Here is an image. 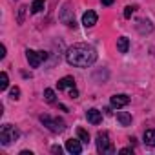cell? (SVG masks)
<instances>
[{
    "label": "cell",
    "mask_w": 155,
    "mask_h": 155,
    "mask_svg": "<svg viewBox=\"0 0 155 155\" xmlns=\"http://www.w3.org/2000/svg\"><path fill=\"white\" fill-rule=\"evenodd\" d=\"M66 60H68V64H71L75 68H88V66L95 64L97 51L88 44H75L68 49Z\"/></svg>",
    "instance_id": "obj_1"
},
{
    "label": "cell",
    "mask_w": 155,
    "mask_h": 155,
    "mask_svg": "<svg viewBox=\"0 0 155 155\" xmlns=\"http://www.w3.org/2000/svg\"><path fill=\"white\" fill-rule=\"evenodd\" d=\"M18 137H20V131L15 126H11V124H4L2 130H0V142H2L4 146H9Z\"/></svg>",
    "instance_id": "obj_2"
},
{
    "label": "cell",
    "mask_w": 155,
    "mask_h": 155,
    "mask_svg": "<svg viewBox=\"0 0 155 155\" xmlns=\"http://www.w3.org/2000/svg\"><path fill=\"white\" fill-rule=\"evenodd\" d=\"M40 122L49 130V131H53V133H60V131H64V120L62 119H53V117H49V115H40Z\"/></svg>",
    "instance_id": "obj_3"
},
{
    "label": "cell",
    "mask_w": 155,
    "mask_h": 155,
    "mask_svg": "<svg viewBox=\"0 0 155 155\" xmlns=\"http://www.w3.org/2000/svg\"><path fill=\"white\" fill-rule=\"evenodd\" d=\"M97 151L99 153H115V148L108 137V133H99L97 135Z\"/></svg>",
    "instance_id": "obj_4"
},
{
    "label": "cell",
    "mask_w": 155,
    "mask_h": 155,
    "mask_svg": "<svg viewBox=\"0 0 155 155\" xmlns=\"http://www.w3.org/2000/svg\"><path fill=\"white\" fill-rule=\"evenodd\" d=\"M26 58H28V62H29V66H31V68H38V66H40V62L48 58V53H46V51L28 49V51H26Z\"/></svg>",
    "instance_id": "obj_5"
},
{
    "label": "cell",
    "mask_w": 155,
    "mask_h": 155,
    "mask_svg": "<svg viewBox=\"0 0 155 155\" xmlns=\"http://www.w3.org/2000/svg\"><path fill=\"white\" fill-rule=\"evenodd\" d=\"M128 104H130V97L124 95V93H119V95H113L111 97V106L117 108V110H120V108H124Z\"/></svg>",
    "instance_id": "obj_6"
},
{
    "label": "cell",
    "mask_w": 155,
    "mask_h": 155,
    "mask_svg": "<svg viewBox=\"0 0 155 155\" xmlns=\"http://www.w3.org/2000/svg\"><path fill=\"white\" fill-rule=\"evenodd\" d=\"M82 140H77V139H68L66 140V150L69 151V153H75V155H79L81 151H82V144H81Z\"/></svg>",
    "instance_id": "obj_7"
},
{
    "label": "cell",
    "mask_w": 155,
    "mask_h": 155,
    "mask_svg": "<svg viewBox=\"0 0 155 155\" xmlns=\"http://www.w3.org/2000/svg\"><path fill=\"white\" fill-rule=\"evenodd\" d=\"M82 24H84L86 28H93V26L97 24V13L91 11V9H88V11L82 15Z\"/></svg>",
    "instance_id": "obj_8"
},
{
    "label": "cell",
    "mask_w": 155,
    "mask_h": 155,
    "mask_svg": "<svg viewBox=\"0 0 155 155\" xmlns=\"http://www.w3.org/2000/svg\"><path fill=\"white\" fill-rule=\"evenodd\" d=\"M86 119H88L90 124H101V120H102V113H101L99 110L91 108V110L86 111Z\"/></svg>",
    "instance_id": "obj_9"
},
{
    "label": "cell",
    "mask_w": 155,
    "mask_h": 155,
    "mask_svg": "<svg viewBox=\"0 0 155 155\" xmlns=\"http://www.w3.org/2000/svg\"><path fill=\"white\" fill-rule=\"evenodd\" d=\"M57 88L58 90H71V88H75V79L73 77H64V79H60L57 82Z\"/></svg>",
    "instance_id": "obj_10"
},
{
    "label": "cell",
    "mask_w": 155,
    "mask_h": 155,
    "mask_svg": "<svg viewBox=\"0 0 155 155\" xmlns=\"http://www.w3.org/2000/svg\"><path fill=\"white\" fill-rule=\"evenodd\" d=\"M117 120L120 122V126H130L131 124V115L128 111H117Z\"/></svg>",
    "instance_id": "obj_11"
},
{
    "label": "cell",
    "mask_w": 155,
    "mask_h": 155,
    "mask_svg": "<svg viewBox=\"0 0 155 155\" xmlns=\"http://www.w3.org/2000/svg\"><path fill=\"white\" fill-rule=\"evenodd\" d=\"M117 49H119V53H128V49H130V40H128L126 37L117 38Z\"/></svg>",
    "instance_id": "obj_12"
},
{
    "label": "cell",
    "mask_w": 155,
    "mask_h": 155,
    "mask_svg": "<svg viewBox=\"0 0 155 155\" xmlns=\"http://www.w3.org/2000/svg\"><path fill=\"white\" fill-rule=\"evenodd\" d=\"M144 142L148 146H155V130H146L144 131Z\"/></svg>",
    "instance_id": "obj_13"
},
{
    "label": "cell",
    "mask_w": 155,
    "mask_h": 155,
    "mask_svg": "<svg viewBox=\"0 0 155 155\" xmlns=\"http://www.w3.org/2000/svg\"><path fill=\"white\" fill-rule=\"evenodd\" d=\"M46 6V0H33L31 4V13H40Z\"/></svg>",
    "instance_id": "obj_14"
},
{
    "label": "cell",
    "mask_w": 155,
    "mask_h": 155,
    "mask_svg": "<svg viewBox=\"0 0 155 155\" xmlns=\"http://www.w3.org/2000/svg\"><path fill=\"white\" fill-rule=\"evenodd\" d=\"M8 86H9V79H8V73L6 71H2L0 73V90H8Z\"/></svg>",
    "instance_id": "obj_15"
},
{
    "label": "cell",
    "mask_w": 155,
    "mask_h": 155,
    "mask_svg": "<svg viewBox=\"0 0 155 155\" xmlns=\"http://www.w3.org/2000/svg\"><path fill=\"white\" fill-rule=\"evenodd\" d=\"M77 135H79V139H81L82 142H86V144L90 142V133H88L84 128H79V130H77Z\"/></svg>",
    "instance_id": "obj_16"
},
{
    "label": "cell",
    "mask_w": 155,
    "mask_h": 155,
    "mask_svg": "<svg viewBox=\"0 0 155 155\" xmlns=\"http://www.w3.org/2000/svg\"><path fill=\"white\" fill-rule=\"evenodd\" d=\"M44 99L48 101V102H55V91L53 90H44Z\"/></svg>",
    "instance_id": "obj_17"
},
{
    "label": "cell",
    "mask_w": 155,
    "mask_h": 155,
    "mask_svg": "<svg viewBox=\"0 0 155 155\" xmlns=\"http://www.w3.org/2000/svg\"><path fill=\"white\" fill-rule=\"evenodd\" d=\"M18 95H20V90H18V88H11V91H9V97L17 101V99H18Z\"/></svg>",
    "instance_id": "obj_18"
},
{
    "label": "cell",
    "mask_w": 155,
    "mask_h": 155,
    "mask_svg": "<svg viewBox=\"0 0 155 155\" xmlns=\"http://www.w3.org/2000/svg\"><path fill=\"white\" fill-rule=\"evenodd\" d=\"M133 11H135V8H131V6H128V8L124 9V18H130V17L133 15Z\"/></svg>",
    "instance_id": "obj_19"
},
{
    "label": "cell",
    "mask_w": 155,
    "mask_h": 155,
    "mask_svg": "<svg viewBox=\"0 0 155 155\" xmlns=\"http://www.w3.org/2000/svg\"><path fill=\"white\" fill-rule=\"evenodd\" d=\"M69 97H71V99H77V97H79V91H77L75 88H71V90H69Z\"/></svg>",
    "instance_id": "obj_20"
},
{
    "label": "cell",
    "mask_w": 155,
    "mask_h": 155,
    "mask_svg": "<svg viewBox=\"0 0 155 155\" xmlns=\"http://www.w3.org/2000/svg\"><path fill=\"white\" fill-rule=\"evenodd\" d=\"M51 151H53V153H58V155H60V153H62V148H60V146H51Z\"/></svg>",
    "instance_id": "obj_21"
},
{
    "label": "cell",
    "mask_w": 155,
    "mask_h": 155,
    "mask_svg": "<svg viewBox=\"0 0 155 155\" xmlns=\"http://www.w3.org/2000/svg\"><path fill=\"white\" fill-rule=\"evenodd\" d=\"M120 153H122V155H128V153H133V150H131V148H122Z\"/></svg>",
    "instance_id": "obj_22"
},
{
    "label": "cell",
    "mask_w": 155,
    "mask_h": 155,
    "mask_svg": "<svg viewBox=\"0 0 155 155\" xmlns=\"http://www.w3.org/2000/svg\"><path fill=\"white\" fill-rule=\"evenodd\" d=\"M6 57V46H0V58Z\"/></svg>",
    "instance_id": "obj_23"
},
{
    "label": "cell",
    "mask_w": 155,
    "mask_h": 155,
    "mask_svg": "<svg viewBox=\"0 0 155 155\" xmlns=\"http://www.w3.org/2000/svg\"><path fill=\"white\" fill-rule=\"evenodd\" d=\"M101 2H102V6H111L115 0H101Z\"/></svg>",
    "instance_id": "obj_24"
}]
</instances>
